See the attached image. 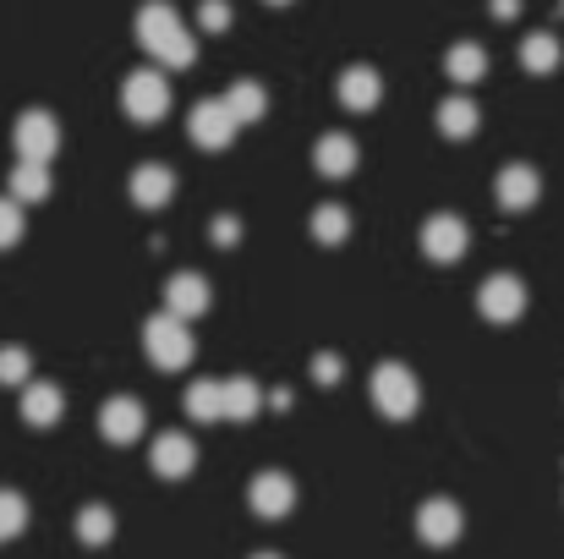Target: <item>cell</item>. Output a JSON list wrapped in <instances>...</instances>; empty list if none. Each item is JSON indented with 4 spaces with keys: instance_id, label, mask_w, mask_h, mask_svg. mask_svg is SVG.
<instances>
[{
    "instance_id": "9a60e30c",
    "label": "cell",
    "mask_w": 564,
    "mask_h": 559,
    "mask_svg": "<svg viewBox=\"0 0 564 559\" xmlns=\"http://www.w3.org/2000/svg\"><path fill=\"white\" fill-rule=\"evenodd\" d=\"M61 411H66V395H61V384H50V378H33V384L22 389V417H28L33 428H55V422H61Z\"/></svg>"
},
{
    "instance_id": "484cf974",
    "label": "cell",
    "mask_w": 564,
    "mask_h": 559,
    "mask_svg": "<svg viewBox=\"0 0 564 559\" xmlns=\"http://www.w3.org/2000/svg\"><path fill=\"white\" fill-rule=\"evenodd\" d=\"M313 236H318L324 247H340V241L351 236V214H346L340 203H324V208H313Z\"/></svg>"
},
{
    "instance_id": "4316f807",
    "label": "cell",
    "mask_w": 564,
    "mask_h": 559,
    "mask_svg": "<svg viewBox=\"0 0 564 559\" xmlns=\"http://www.w3.org/2000/svg\"><path fill=\"white\" fill-rule=\"evenodd\" d=\"M110 533H116V516L105 505H83L77 510V538L83 544H110Z\"/></svg>"
},
{
    "instance_id": "7a4b0ae2",
    "label": "cell",
    "mask_w": 564,
    "mask_h": 559,
    "mask_svg": "<svg viewBox=\"0 0 564 559\" xmlns=\"http://www.w3.org/2000/svg\"><path fill=\"white\" fill-rule=\"evenodd\" d=\"M422 389H416V373L400 368V363H378L373 368V406L389 417V422H405L416 411Z\"/></svg>"
},
{
    "instance_id": "f1b7e54d",
    "label": "cell",
    "mask_w": 564,
    "mask_h": 559,
    "mask_svg": "<svg viewBox=\"0 0 564 559\" xmlns=\"http://www.w3.org/2000/svg\"><path fill=\"white\" fill-rule=\"evenodd\" d=\"M28 368H33V363H28V352H22V346H0V384H6V389H17V384L28 389V384H33Z\"/></svg>"
},
{
    "instance_id": "5b68a950",
    "label": "cell",
    "mask_w": 564,
    "mask_h": 559,
    "mask_svg": "<svg viewBox=\"0 0 564 559\" xmlns=\"http://www.w3.org/2000/svg\"><path fill=\"white\" fill-rule=\"evenodd\" d=\"M11 138H17V154H22L28 165H50L55 149H61V121H55L50 110H22Z\"/></svg>"
},
{
    "instance_id": "f546056e",
    "label": "cell",
    "mask_w": 564,
    "mask_h": 559,
    "mask_svg": "<svg viewBox=\"0 0 564 559\" xmlns=\"http://www.w3.org/2000/svg\"><path fill=\"white\" fill-rule=\"evenodd\" d=\"M17 241H22V203L6 192V197H0V252L17 247Z\"/></svg>"
},
{
    "instance_id": "7402d4cb",
    "label": "cell",
    "mask_w": 564,
    "mask_h": 559,
    "mask_svg": "<svg viewBox=\"0 0 564 559\" xmlns=\"http://www.w3.org/2000/svg\"><path fill=\"white\" fill-rule=\"evenodd\" d=\"M433 121H438V132H444V138H455V143H460V138H471V132H477V121H482V116H477V105H471V99H444Z\"/></svg>"
},
{
    "instance_id": "d6986e66",
    "label": "cell",
    "mask_w": 564,
    "mask_h": 559,
    "mask_svg": "<svg viewBox=\"0 0 564 559\" xmlns=\"http://www.w3.org/2000/svg\"><path fill=\"white\" fill-rule=\"evenodd\" d=\"M225 105H230V116H236V127H252V121H263L269 116V94H263V83H236L230 94H225Z\"/></svg>"
},
{
    "instance_id": "d6a6232c",
    "label": "cell",
    "mask_w": 564,
    "mask_h": 559,
    "mask_svg": "<svg viewBox=\"0 0 564 559\" xmlns=\"http://www.w3.org/2000/svg\"><path fill=\"white\" fill-rule=\"evenodd\" d=\"M313 378H318V384H335V378H340V357H318V363H313Z\"/></svg>"
},
{
    "instance_id": "6da1fadb",
    "label": "cell",
    "mask_w": 564,
    "mask_h": 559,
    "mask_svg": "<svg viewBox=\"0 0 564 559\" xmlns=\"http://www.w3.org/2000/svg\"><path fill=\"white\" fill-rule=\"evenodd\" d=\"M138 44H143L154 61H165V66H192V61H197V39L187 33L182 11L165 6V0H149V6L138 11Z\"/></svg>"
},
{
    "instance_id": "d590c367",
    "label": "cell",
    "mask_w": 564,
    "mask_h": 559,
    "mask_svg": "<svg viewBox=\"0 0 564 559\" xmlns=\"http://www.w3.org/2000/svg\"><path fill=\"white\" fill-rule=\"evenodd\" d=\"M252 559H280V555H252Z\"/></svg>"
},
{
    "instance_id": "5bb4252c",
    "label": "cell",
    "mask_w": 564,
    "mask_h": 559,
    "mask_svg": "<svg viewBox=\"0 0 564 559\" xmlns=\"http://www.w3.org/2000/svg\"><path fill=\"white\" fill-rule=\"evenodd\" d=\"M357 160H362V154H357V143H351L346 132H329V138H318V143H313V171H318V176H329V182L351 176V171H357Z\"/></svg>"
},
{
    "instance_id": "1f68e13d",
    "label": "cell",
    "mask_w": 564,
    "mask_h": 559,
    "mask_svg": "<svg viewBox=\"0 0 564 559\" xmlns=\"http://www.w3.org/2000/svg\"><path fill=\"white\" fill-rule=\"evenodd\" d=\"M208 236H214L219 247H236V241H241V225H236V219L225 214V219H214V230H208Z\"/></svg>"
},
{
    "instance_id": "44dd1931",
    "label": "cell",
    "mask_w": 564,
    "mask_h": 559,
    "mask_svg": "<svg viewBox=\"0 0 564 559\" xmlns=\"http://www.w3.org/2000/svg\"><path fill=\"white\" fill-rule=\"evenodd\" d=\"M444 72H449L455 83H477V77H488V50L471 44V39H460V44L444 55Z\"/></svg>"
},
{
    "instance_id": "8992f818",
    "label": "cell",
    "mask_w": 564,
    "mask_h": 559,
    "mask_svg": "<svg viewBox=\"0 0 564 559\" xmlns=\"http://www.w3.org/2000/svg\"><path fill=\"white\" fill-rule=\"evenodd\" d=\"M466 247H471V230H466L460 214H433V219L422 225V252H427L433 264H460Z\"/></svg>"
},
{
    "instance_id": "30bf717a",
    "label": "cell",
    "mask_w": 564,
    "mask_h": 559,
    "mask_svg": "<svg viewBox=\"0 0 564 559\" xmlns=\"http://www.w3.org/2000/svg\"><path fill=\"white\" fill-rule=\"evenodd\" d=\"M247 499H252V510H258L263 522H280V516H291V505H296V488H291V477H285V472H258Z\"/></svg>"
},
{
    "instance_id": "4fadbf2b",
    "label": "cell",
    "mask_w": 564,
    "mask_h": 559,
    "mask_svg": "<svg viewBox=\"0 0 564 559\" xmlns=\"http://www.w3.org/2000/svg\"><path fill=\"white\" fill-rule=\"evenodd\" d=\"M192 466H197V444H192L187 433H160V439H154V472H160L165 483L192 477Z\"/></svg>"
},
{
    "instance_id": "cb8c5ba5",
    "label": "cell",
    "mask_w": 564,
    "mask_h": 559,
    "mask_svg": "<svg viewBox=\"0 0 564 559\" xmlns=\"http://www.w3.org/2000/svg\"><path fill=\"white\" fill-rule=\"evenodd\" d=\"M6 186H11V197L28 208V203L50 197V165H28V160H22V165L11 171V182H6Z\"/></svg>"
},
{
    "instance_id": "52a82bcc",
    "label": "cell",
    "mask_w": 564,
    "mask_h": 559,
    "mask_svg": "<svg viewBox=\"0 0 564 559\" xmlns=\"http://www.w3.org/2000/svg\"><path fill=\"white\" fill-rule=\"evenodd\" d=\"M477 308H482V319H494V324H516V319L527 313V286H521L516 275H488V280L477 286Z\"/></svg>"
},
{
    "instance_id": "7c38bea8",
    "label": "cell",
    "mask_w": 564,
    "mask_h": 559,
    "mask_svg": "<svg viewBox=\"0 0 564 559\" xmlns=\"http://www.w3.org/2000/svg\"><path fill=\"white\" fill-rule=\"evenodd\" d=\"M416 533H422V544H433V549L455 544V538H460V505H455V499H427V505L416 510Z\"/></svg>"
},
{
    "instance_id": "9c48e42d",
    "label": "cell",
    "mask_w": 564,
    "mask_h": 559,
    "mask_svg": "<svg viewBox=\"0 0 564 559\" xmlns=\"http://www.w3.org/2000/svg\"><path fill=\"white\" fill-rule=\"evenodd\" d=\"M143 422H149V411H143V400H132V395H116V400H105V411H99V433H105L110 444H132V439L143 433Z\"/></svg>"
},
{
    "instance_id": "e0dca14e",
    "label": "cell",
    "mask_w": 564,
    "mask_h": 559,
    "mask_svg": "<svg viewBox=\"0 0 564 559\" xmlns=\"http://www.w3.org/2000/svg\"><path fill=\"white\" fill-rule=\"evenodd\" d=\"M494 192H499V203H505L510 214H521V208H532V203H538L543 182H538V171H532V165H505Z\"/></svg>"
},
{
    "instance_id": "2e32d148",
    "label": "cell",
    "mask_w": 564,
    "mask_h": 559,
    "mask_svg": "<svg viewBox=\"0 0 564 559\" xmlns=\"http://www.w3.org/2000/svg\"><path fill=\"white\" fill-rule=\"evenodd\" d=\"M127 192H132L138 208H165L171 192H176V176H171V165H138L132 182H127Z\"/></svg>"
},
{
    "instance_id": "ffe728a7",
    "label": "cell",
    "mask_w": 564,
    "mask_h": 559,
    "mask_svg": "<svg viewBox=\"0 0 564 559\" xmlns=\"http://www.w3.org/2000/svg\"><path fill=\"white\" fill-rule=\"evenodd\" d=\"M187 417L192 422H219V417H225V378H197V384H192Z\"/></svg>"
},
{
    "instance_id": "83f0119b",
    "label": "cell",
    "mask_w": 564,
    "mask_h": 559,
    "mask_svg": "<svg viewBox=\"0 0 564 559\" xmlns=\"http://www.w3.org/2000/svg\"><path fill=\"white\" fill-rule=\"evenodd\" d=\"M22 527H28V499L17 488H0V544L22 538Z\"/></svg>"
},
{
    "instance_id": "ba28073f",
    "label": "cell",
    "mask_w": 564,
    "mask_h": 559,
    "mask_svg": "<svg viewBox=\"0 0 564 559\" xmlns=\"http://www.w3.org/2000/svg\"><path fill=\"white\" fill-rule=\"evenodd\" d=\"M187 132L197 149H230V138H236L241 127H236V116H230L225 99H203V105H192Z\"/></svg>"
},
{
    "instance_id": "d4e9b609",
    "label": "cell",
    "mask_w": 564,
    "mask_h": 559,
    "mask_svg": "<svg viewBox=\"0 0 564 559\" xmlns=\"http://www.w3.org/2000/svg\"><path fill=\"white\" fill-rule=\"evenodd\" d=\"M521 66L538 72V77H549V72L560 66V39H554V33H532V39H521Z\"/></svg>"
},
{
    "instance_id": "3957f363",
    "label": "cell",
    "mask_w": 564,
    "mask_h": 559,
    "mask_svg": "<svg viewBox=\"0 0 564 559\" xmlns=\"http://www.w3.org/2000/svg\"><path fill=\"white\" fill-rule=\"evenodd\" d=\"M121 110L138 121V127H149V121H160L165 110H171V83L154 72V66H143V72H132L127 83H121Z\"/></svg>"
},
{
    "instance_id": "836d02e7",
    "label": "cell",
    "mask_w": 564,
    "mask_h": 559,
    "mask_svg": "<svg viewBox=\"0 0 564 559\" xmlns=\"http://www.w3.org/2000/svg\"><path fill=\"white\" fill-rule=\"evenodd\" d=\"M488 6H494V17H499V22H510V17L521 11V0H488Z\"/></svg>"
},
{
    "instance_id": "4dcf8cb0",
    "label": "cell",
    "mask_w": 564,
    "mask_h": 559,
    "mask_svg": "<svg viewBox=\"0 0 564 559\" xmlns=\"http://www.w3.org/2000/svg\"><path fill=\"white\" fill-rule=\"evenodd\" d=\"M197 22H203V33H225L230 28V6L225 0H203L197 6Z\"/></svg>"
},
{
    "instance_id": "e575fe53",
    "label": "cell",
    "mask_w": 564,
    "mask_h": 559,
    "mask_svg": "<svg viewBox=\"0 0 564 559\" xmlns=\"http://www.w3.org/2000/svg\"><path fill=\"white\" fill-rule=\"evenodd\" d=\"M269 6H291V0H269Z\"/></svg>"
},
{
    "instance_id": "ac0fdd59",
    "label": "cell",
    "mask_w": 564,
    "mask_h": 559,
    "mask_svg": "<svg viewBox=\"0 0 564 559\" xmlns=\"http://www.w3.org/2000/svg\"><path fill=\"white\" fill-rule=\"evenodd\" d=\"M378 99H383V83H378L373 66H346L340 72V105L346 110H373Z\"/></svg>"
},
{
    "instance_id": "603a6c76",
    "label": "cell",
    "mask_w": 564,
    "mask_h": 559,
    "mask_svg": "<svg viewBox=\"0 0 564 559\" xmlns=\"http://www.w3.org/2000/svg\"><path fill=\"white\" fill-rule=\"evenodd\" d=\"M258 411H263V389L252 378H225V417L230 422H247Z\"/></svg>"
},
{
    "instance_id": "8fae6325",
    "label": "cell",
    "mask_w": 564,
    "mask_h": 559,
    "mask_svg": "<svg viewBox=\"0 0 564 559\" xmlns=\"http://www.w3.org/2000/svg\"><path fill=\"white\" fill-rule=\"evenodd\" d=\"M165 313L171 319H197V313H208V280L203 275H192V269H182V275H171V286H165Z\"/></svg>"
},
{
    "instance_id": "277c9868",
    "label": "cell",
    "mask_w": 564,
    "mask_h": 559,
    "mask_svg": "<svg viewBox=\"0 0 564 559\" xmlns=\"http://www.w3.org/2000/svg\"><path fill=\"white\" fill-rule=\"evenodd\" d=\"M143 346H149V363L165 373L187 368L192 363V330L182 319H171V313H160V319H149V330H143Z\"/></svg>"
}]
</instances>
